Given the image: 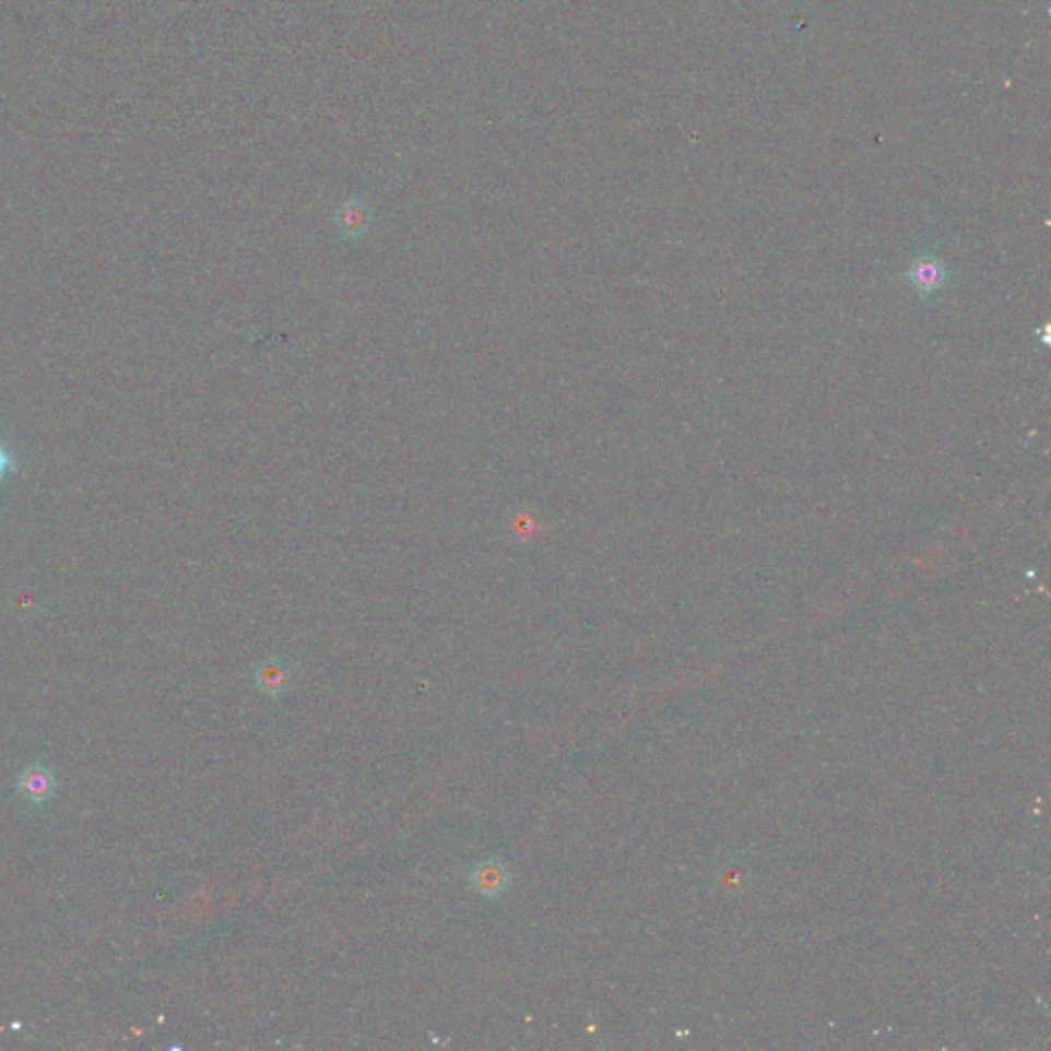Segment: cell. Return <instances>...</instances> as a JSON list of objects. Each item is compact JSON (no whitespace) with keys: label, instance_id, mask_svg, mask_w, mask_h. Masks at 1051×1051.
I'll list each match as a JSON object with an SVG mask.
<instances>
[{"label":"cell","instance_id":"2","mask_svg":"<svg viewBox=\"0 0 1051 1051\" xmlns=\"http://www.w3.org/2000/svg\"><path fill=\"white\" fill-rule=\"evenodd\" d=\"M17 787L19 793L29 803H44L51 798V793L56 789V780H54L50 768H46L42 764H32L21 772Z\"/></svg>","mask_w":1051,"mask_h":1051},{"label":"cell","instance_id":"5","mask_svg":"<svg viewBox=\"0 0 1051 1051\" xmlns=\"http://www.w3.org/2000/svg\"><path fill=\"white\" fill-rule=\"evenodd\" d=\"M286 680V674L282 668H273V663H268V670H261L259 672V684L265 688V690H272V688H277L282 686V682Z\"/></svg>","mask_w":1051,"mask_h":1051},{"label":"cell","instance_id":"4","mask_svg":"<svg viewBox=\"0 0 1051 1051\" xmlns=\"http://www.w3.org/2000/svg\"><path fill=\"white\" fill-rule=\"evenodd\" d=\"M473 882H475L476 887H479L483 894L493 896V894H499V891L506 887V871L499 865L485 863V865L476 869Z\"/></svg>","mask_w":1051,"mask_h":1051},{"label":"cell","instance_id":"3","mask_svg":"<svg viewBox=\"0 0 1051 1051\" xmlns=\"http://www.w3.org/2000/svg\"><path fill=\"white\" fill-rule=\"evenodd\" d=\"M908 277L910 282L914 284L916 290L929 294V292H934V290L941 288L947 280V270L941 261L936 259H918L914 265L910 268L908 272Z\"/></svg>","mask_w":1051,"mask_h":1051},{"label":"cell","instance_id":"1","mask_svg":"<svg viewBox=\"0 0 1051 1051\" xmlns=\"http://www.w3.org/2000/svg\"><path fill=\"white\" fill-rule=\"evenodd\" d=\"M335 231L347 243H359L370 235L374 224V212L368 200L352 191L335 210Z\"/></svg>","mask_w":1051,"mask_h":1051}]
</instances>
